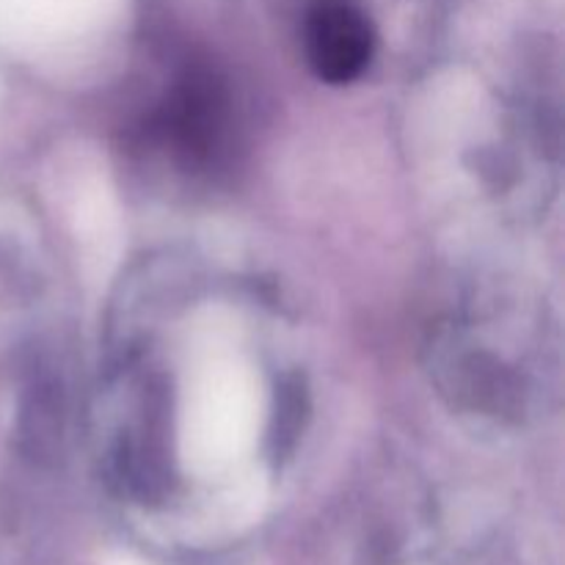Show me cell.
<instances>
[{"mask_svg": "<svg viewBox=\"0 0 565 565\" xmlns=\"http://www.w3.org/2000/svg\"><path fill=\"white\" fill-rule=\"evenodd\" d=\"M309 66L326 83H351L367 70L375 31L356 0H312L303 20Z\"/></svg>", "mask_w": 565, "mask_h": 565, "instance_id": "cell-1", "label": "cell"}]
</instances>
